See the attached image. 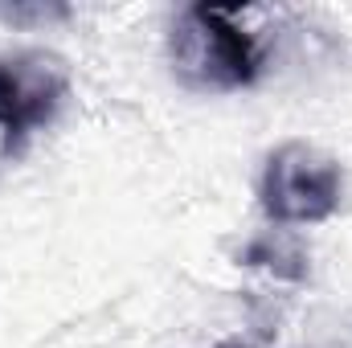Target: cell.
<instances>
[{
  "instance_id": "obj_4",
  "label": "cell",
  "mask_w": 352,
  "mask_h": 348,
  "mask_svg": "<svg viewBox=\"0 0 352 348\" xmlns=\"http://www.w3.org/2000/svg\"><path fill=\"white\" fill-rule=\"evenodd\" d=\"M242 262H250V266H266V270H274L278 279H303V274H307V254H303V246L291 242L283 230L254 238V242L246 246Z\"/></svg>"
},
{
  "instance_id": "obj_3",
  "label": "cell",
  "mask_w": 352,
  "mask_h": 348,
  "mask_svg": "<svg viewBox=\"0 0 352 348\" xmlns=\"http://www.w3.org/2000/svg\"><path fill=\"white\" fill-rule=\"evenodd\" d=\"M70 94V66L50 50H16L0 58V140L4 156H16L25 140L54 123Z\"/></svg>"
},
{
  "instance_id": "obj_1",
  "label": "cell",
  "mask_w": 352,
  "mask_h": 348,
  "mask_svg": "<svg viewBox=\"0 0 352 348\" xmlns=\"http://www.w3.org/2000/svg\"><path fill=\"white\" fill-rule=\"evenodd\" d=\"M173 74L188 90H242L258 83V41L234 21V8L188 4L168 33Z\"/></svg>"
},
{
  "instance_id": "obj_2",
  "label": "cell",
  "mask_w": 352,
  "mask_h": 348,
  "mask_svg": "<svg viewBox=\"0 0 352 348\" xmlns=\"http://www.w3.org/2000/svg\"><path fill=\"white\" fill-rule=\"evenodd\" d=\"M344 168L316 144L287 140L278 144L258 176V205L278 226H316L340 209Z\"/></svg>"
}]
</instances>
